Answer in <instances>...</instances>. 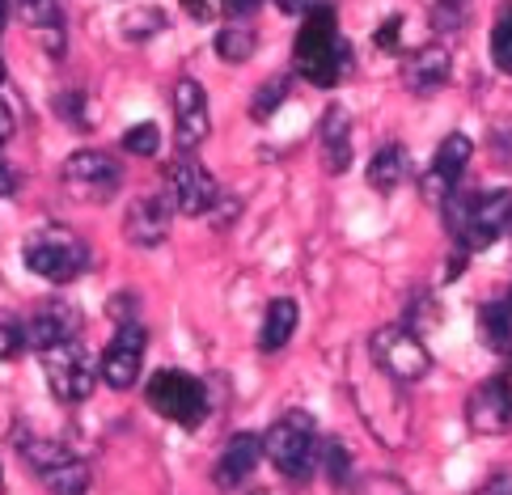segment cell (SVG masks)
Masks as SVG:
<instances>
[{
	"instance_id": "836d02e7",
	"label": "cell",
	"mask_w": 512,
	"mask_h": 495,
	"mask_svg": "<svg viewBox=\"0 0 512 495\" xmlns=\"http://www.w3.org/2000/svg\"><path fill=\"white\" fill-rule=\"evenodd\" d=\"M13 191H17V170H13L9 161H0V199L13 195Z\"/></svg>"
},
{
	"instance_id": "5b68a950",
	"label": "cell",
	"mask_w": 512,
	"mask_h": 495,
	"mask_svg": "<svg viewBox=\"0 0 512 495\" xmlns=\"http://www.w3.org/2000/svg\"><path fill=\"white\" fill-rule=\"evenodd\" d=\"M369 352H373L377 373L390 377V381H402V385L424 381L428 369H432V356H428L424 339L407 326H381L373 335V343H369Z\"/></svg>"
},
{
	"instance_id": "f546056e",
	"label": "cell",
	"mask_w": 512,
	"mask_h": 495,
	"mask_svg": "<svg viewBox=\"0 0 512 495\" xmlns=\"http://www.w3.org/2000/svg\"><path fill=\"white\" fill-rule=\"evenodd\" d=\"M491 60H496L500 72H512V26H508V13L491 30Z\"/></svg>"
},
{
	"instance_id": "2e32d148",
	"label": "cell",
	"mask_w": 512,
	"mask_h": 495,
	"mask_svg": "<svg viewBox=\"0 0 512 495\" xmlns=\"http://www.w3.org/2000/svg\"><path fill=\"white\" fill-rule=\"evenodd\" d=\"M77 326H81L77 309L64 305V301H47L39 314L30 318V326H26V343H34V347L43 352V347H56V343L77 339Z\"/></svg>"
},
{
	"instance_id": "d590c367",
	"label": "cell",
	"mask_w": 512,
	"mask_h": 495,
	"mask_svg": "<svg viewBox=\"0 0 512 495\" xmlns=\"http://www.w3.org/2000/svg\"><path fill=\"white\" fill-rule=\"evenodd\" d=\"M276 5H280L284 13H309V9H318L322 0H276Z\"/></svg>"
},
{
	"instance_id": "4dcf8cb0",
	"label": "cell",
	"mask_w": 512,
	"mask_h": 495,
	"mask_svg": "<svg viewBox=\"0 0 512 495\" xmlns=\"http://www.w3.org/2000/svg\"><path fill=\"white\" fill-rule=\"evenodd\" d=\"M356 495H407L398 479H386V474H369V479L356 483Z\"/></svg>"
},
{
	"instance_id": "e0dca14e",
	"label": "cell",
	"mask_w": 512,
	"mask_h": 495,
	"mask_svg": "<svg viewBox=\"0 0 512 495\" xmlns=\"http://www.w3.org/2000/svg\"><path fill=\"white\" fill-rule=\"evenodd\" d=\"M259 457H263V436H254V432H237L225 453H221V462H216V483L221 487H237V483H246L254 466H259Z\"/></svg>"
},
{
	"instance_id": "d6986e66",
	"label": "cell",
	"mask_w": 512,
	"mask_h": 495,
	"mask_svg": "<svg viewBox=\"0 0 512 495\" xmlns=\"http://www.w3.org/2000/svg\"><path fill=\"white\" fill-rule=\"evenodd\" d=\"M39 479L51 495H85L89 491V466L81 462V457L72 453H60L51 466L39 470Z\"/></svg>"
},
{
	"instance_id": "74e56055",
	"label": "cell",
	"mask_w": 512,
	"mask_h": 495,
	"mask_svg": "<svg viewBox=\"0 0 512 495\" xmlns=\"http://www.w3.org/2000/svg\"><path fill=\"white\" fill-rule=\"evenodd\" d=\"M250 9H259V0H229V13H233V17H242V13H250Z\"/></svg>"
},
{
	"instance_id": "7a4b0ae2",
	"label": "cell",
	"mask_w": 512,
	"mask_h": 495,
	"mask_svg": "<svg viewBox=\"0 0 512 495\" xmlns=\"http://www.w3.org/2000/svg\"><path fill=\"white\" fill-rule=\"evenodd\" d=\"M441 204H445L449 233L466 250H487L508 233V216H512L508 191H491V195H457V191H449Z\"/></svg>"
},
{
	"instance_id": "d4e9b609",
	"label": "cell",
	"mask_w": 512,
	"mask_h": 495,
	"mask_svg": "<svg viewBox=\"0 0 512 495\" xmlns=\"http://www.w3.org/2000/svg\"><path fill=\"white\" fill-rule=\"evenodd\" d=\"M288 77H284V72H280V77H271L263 89H259V94H254V102H250V115L254 119H271V115H276V110L284 106V98H288Z\"/></svg>"
},
{
	"instance_id": "52a82bcc",
	"label": "cell",
	"mask_w": 512,
	"mask_h": 495,
	"mask_svg": "<svg viewBox=\"0 0 512 495\" xmlns=\"http://www.w3.org/2000/svg\"><path fill=\"white\" fill-rule=\"evenodd\" d=\"M39 360H43V377L51 385V394L60 402H85L94 394V364H89V352L77 339L43 347Z\"/></svg>"
},
{
	"instance_id": "8992f818",
	"label": "cell",
	"mask_w": 512,
	"mask_h": 495,
	"mask_svg": "<svg viewBox=\"0 0 512 495\" xmlns=\"http://www.w3.org/2000/svg\"><path fill=\"white\" fill-rule=\"evenodd\" d=\"M144 394H149V407L157 415H166L170 424H182V428L204 424V415H208V390H204V381L191 373L161 369V373H153Z\"/></svg>"
},
{
	"instance_id": "9c48e42d",
	"label": "cell",
	"mask_w": 512,
	"mask_h": 495,
	"mask_svg": "<svg viewBox=\"0 0 512 495\" xmlns=\"http://www.w3.org/2000/svg\"><path fill=\"white\" fill-rule=\"evenodd\" d=\"M166 187H170V208L182 212V216H204L208 208H216V199H221V187H216V178L199 165L191 153H182L170 174H166Z\"/></svg>"
},
{
	"instance_id": "6da1fadb",
	"label": "cell",
	"mask_w": 512,
	"mask_h": 495,
	"mask_svg": "<svg viewBox=\"0 0 512 495\" xmlns=\"http://www.w3.org/2000/svg\"><path fill=\"white\" fill-rule=\"evenodd\" d=\"M297 72L318 89H331L352 72V47L339 39L335 9L318 5L305 13L301 34H297Z\"/></svg>"
},
{
	"instance_id": "d6a6232c",
	"label": "cell",
	"mask_w": 512,
	"mask_h": 495,
	"mask_svg": "<svg viewBox=\"0 0 512 495\" xmlns=\"http://www.w3.org/2000/svg\"><path fill=\"white\" fill-rule=\"evenodd\" d=\"M398 39H402V17H390V22H381V30H377V47L381 51H394L398 47Z\"/></svg>"
},
{
	"instance_id": "83f0119b",
	"label": "cell",
	"mask_w": 512,
	"mask_h": 495,
	"mask_svg": "<svg viewBox=\"0 0 512 495\" xmlns=\"http://www.w3.org/2000/svg\"><path fill=\"white\" fill-rule=\"evenodd\" d=\"M26 347V322H17V314L0 309V360H13Z\"/></svg>"
},
{
	"instance_id": "60d3db41",
	"label": "cell",
	"mask_w": 512,
	"mask_h": 495,
	"mask_svg": "<svg viewBox=\"0 0 512 495\" xmlns=\"http://www.w3.org/2000/svg\"><path fill=\"white\" fill-rule=\"evenodd\" d=\"M0 81H5V60H0Z\"/></svg>"
},
{
	"instance_id": "ba28073f",
	"label": "cell",
	"mask_w": 512,
	"mask_h": 495,
	"mask_svg": "<svg viewBox=\"0 0 512 495\" xmlns=\"http://www.w3.org/2000/svg\"><path fill=\"white\" fill-rule=\"evenodd\" d=\"M119 182H123L119 161L102 149L72 153L64 161V187L72 199H81V204H106V199H115Z\"/></svg>"
},
{
	"instance_id": "5bb4252c",
	"label": "cell",
	"mask_w": 512,
	"mask_h": 495,
	"mask_svg": "<svg viewBox=\"0 0 512 495\" xmlns=\"http://www.w3.org/2000/svg\"><path fill=\"white\" fill-rule=\"evenodd\" d=\"M470 428L479 436H500L508 432V377H491L483 381L479 390L470 394V407H466Z\"/></svg>"
},
{
	"instance_id": "8d00e7d4",
	"label": "cell",
	"mask_w": 512,
	"mask_h": 495,
	"mask_svg": "<svg viewBox=\"0 0 512 495\" xmlns=\"http://www.w3.org/2000/svg\"><path fill=\"white\" fill-rule=\"evenodd\" d=\"M479 495H508V474H496V479H491Z\"/></svg>"
},
{
	"instance_id": "7402d4cb",
	"label": "cell",
	"mask_w": 512,
	"mask_h": 495,
	"mask_svg": "<svg viewBox=\"0 0 512 495\" xmlns=\"http://www.w3.org/2000/svg\"><path fill=\"white\" fill-rule=\"evenodd\" d=\"M479 335H483V343H487L496 356L508 352V301H504V297L479 309Z\"/></svg>"
},
{
	"instance_id": "1f68e13d",
	"label": "cell",
	"mask_w": 512,
	"mask_h": 495,
	"mask_svg": "<svg viewBox=\"0 0 512 495\" xmlns=\"http://www.w3.org/2000/svg\"><path fill=\"white\" fill-rule=\"evenodd\" d=\"M182 9L191 17H199V22H212V17L229 13V0H182Z\"/></svg>"
},
{
	"instance_id": "f35d334b",
	"label": "cell",
	"mask_w": 512,
	"mask_h": 495,
	"mask_svg": "<svg viewBox=\"0 0 512 495\" xmlns=\"http://www.w3.org/2000/svg\"><path fill=\"white\" fill-rule=\"evenodd\" d=\"M9 26V0H0V30Z\"/></svg>"
},
{
	"instance_id": "484cf974",
	"label": "cell",
	"mask_w": 512,
	"mask_h": 495,
	"mask_svg": "<svg viewBox=\"0 0 512 495\" xmlns=\"http://www.w3.org/2000/svg\"><path fill=\"white\" fill-rule=\"evenodd\" d=\"M123 149L136 153V157H157V149H161V127H157V123H136V127H127Z\"/></svg>"
},
{
	"instance_id": "ffe728a7",
	"label": "cell",
	"mask_w": 512,
	"mask_h": 495,
	"mask_svg": "<svg viewBox=\"0 0 512 495\" xmlns=\"http://www.w3.org/2000/svg\"><path fill=\"white\" fill-rule=\"evenodd\" d=\"M297 318H301L297 301H288V297L271 301L267 318H263V330H259V347H263V352H280V347H288L292 330H297Z\"/></svg>"
},
{
	"instance_id": "ac0fdd59",
	"label": "cell",
	"mask_w": 512,
	"mask_h": 495,
	"mask_svg": "<svg viewBox=\"0 0 512 495\" xmlns=\"http://www.w3.org/2000/svg\"><path fill=\"white\" fill-rule=\"evenodd\" d=\"M322 157L331 174H343L352 165V115L343 106H331L322 119Z\"/></svg>"
},
{
	"instance_id": "603a6c76",
	"label": "cell",
	"mask_w": 512,
	"mask_h": 495,
	"mask_svg": "<svg viewBox=\"0 0 512 495\" xmlns=\"http://www.w3.org/2000/svg\"><path fill=\"white\" fill-rule=\"evenodd\" d=\"M314 466H322L326 479H331L335 487H343L347 474H352V457H347V449L331 436V440H318V462Z\"/></svg>"
},
{
	"instance_id": "f1b7e54d",
	"label": "cell",
	"mask_w": 512,
	"mask_h": 495,
	"mask_svg": "<svg viewBox=\"0 0 512 495\" xmlns=\"http://www.w3.org/2000/svg\"><path fill=\"white\" fill-rule=\"evenodd\" d=\"M470 9H474V0H436L432 22H436V30H457L470 22Z\"/></svg>"
},
{
	"instance_id": "9a60e30c",
	"label": "cell",
	"mask_w": 512,
	"mask_h": 495,
	"mask_svg": "<svg viewBox=\"0 0 512 495\" xmlns=\"http://www.w3.org/2000/svg\"><path fill=\"white\" fill-rule=\"evenodd\" d=\"M453 72V55L441 47V43H428L419 47L415 55H407V64H402V81H407L411 94H436Z\"/></svg>"
},
{
	"instance_id": "8fae6325",
	"label": "cell",
	"mask_w": 512,
	"mask_h": 495,
	"mask_svg": "<svg viewBox=\"0 0 512 495\" xmlns=\"http://www.w3.org/2000/svg\"><path fill=\"white\" fill-rule=\"evenodd\" d=\"M174 127H178V144L182 149H199V144L208 140V98H204V85L191 81V77H182L174 85Z\"/></svg>"
},
{
	"instance_id": "7c38bea8",
	"label": "cell",
	"mask_w": 512,
	"mask_h": 495,
	"mask_svg": "<svg viewBox=\"0 0 512 495\" xmlns=\"http://www.w3.org/2000/svg\"><path fill=\"white\" fill-rule=\"evenodd\" d=\"M170 204H166V195H140L132 199V208H127L123 216V229H127V242L140 246V250H149V246H161L166 242V233H170Z\"/></svg>"
},
{
	"instance_id": "30bf717a",
	"label": "cell",
	"mask_w": 512,
	"mask_h": 495,
	"mask_svg": "<svg viewBox=\"0 0 512 495\" xmlns=\"http://www.w3.org/2000/svg\"><path fill=\"white\" fill-rule=\"evenodd\" d=\"M144 347H149V335H144L140 322H119V335L106 343L102 352V364L98 373L111 390H132L140 381V369H144Z\"/></svg>"
},
{
	"instance_id": "44dd1931",
	"label": "cell",
	"mask_w": 512,
	"mask_h": 495,
	"mask_svg": "<svg viewBox=\"0 0 512 495\" xmlns=\"http://www.w3.org/2000/svg\"><path fill=\"white\" fill-rule=\"evenodd\" d=\"M402 174H407V153L398 149V144H386V149H377L373 161H369V187L373 191H394Z\"/></svg>"
},
{
	"instance_id": "ab89813d",
	"label": "cell",
	"mask_w": 512,
	"mask_h": 495,
	"mask_svg": "<svg viewBox=\"0 0 512 495\" xmlns=\"http://www.w3.org/2000/svg\"><path fill=\"white\" fill-rule=\"evenodd\" d=\"M0 495H5V474H0Z\"/></svg>"
},
{
	"instance_id": "4fadbf2b",
	"label": "cell",
	"mask_w": 512,
	"mask_h": 495,
	"mask_svg": "<svg viewBox=\"0 0 512 495\" xmlns=\"http://www.w3.org/2000/svg\"><path fill=\"white\" fill-rule=\"evenodd\" d=\"M470 153H474V144L462 132H453V136L441 140V149H436V157H432V174H428L432 204H441L449 191H457V182H462L466 165H470Z\"/></svg>"
},
{
	"instance_id": "3957f363",
	"label": "cell",
	"mask_w": 512,
	"mask_h": 495,
	"mask_svg": "<svg viewBox=\"0 0 512 495\" xmlns=\"http://www.w3.org/2000/svg\"><path fill=\"white\" fill-rule=\"evenodd\" d=\"M263 453L271 457L284 479H309L318 466V424L305 411H288L284 419L271 424V432L263 436Z\"/></svg>"
},
{
	"instance_id": "277c9868",
	"label": "cell",
	"mask_w": 512,
	"mask_h": 495,
	"mask_svg": "<svg viewBox=\"0 0 512 495\" xmlns=\"http://www.w3.org/2000/svg\"><path fill=\"white\" fill-rule=\"evenodd\" d=\"M26 267L39 275V280H51V284H68L89 267V246L81 242L72 229H39L30 233L26 242Z\"/></svg>"
},
{
	"instance_id": "e575fe53",
	"label": "cell",
	"mask_w": 512,
	"mask_h": 495,
	"mask_svg": "<svg viewBox=\"0 0 512 495\" xmlns=\"http://www.w3.org/2000/svg\"><path fill=\"white\" fill-rule=\"evenodd\" d=\"M9 136H13V110H9L5 102H0V149L9 144Z\"/></svg>"
},
{
	"instance_id": "cb8c5ba5",
	"label": "cell",
	"mask_w": 512,
	"mask_h": 495,
	"mask_svg": "<svg viewBox=\"0 0 512 495\" xmlns=\"http://www.w3.org/2000/svg\"><path fill=\"white\" fill-rule=\"evenodd\" d=\"M216 51H221L229 64H246L254 55V30H246V26L221 30V34H216Z\"/></svg>"
},
{
	"instance_id": "4316f807",
	"label": "cell",
	"mask_w": 512,
	"mask_h": 495,
	"mask_svg": "<svg viewBox=\"0 0 512 495\" xmlns=\"http://www.w3.org/2000/svg\"><path fill=\"white\" fill-rule=\"evenodd\" d=\"M17 13L39 30H60V0H17Z\"/></svg>"
}]
</instances>
